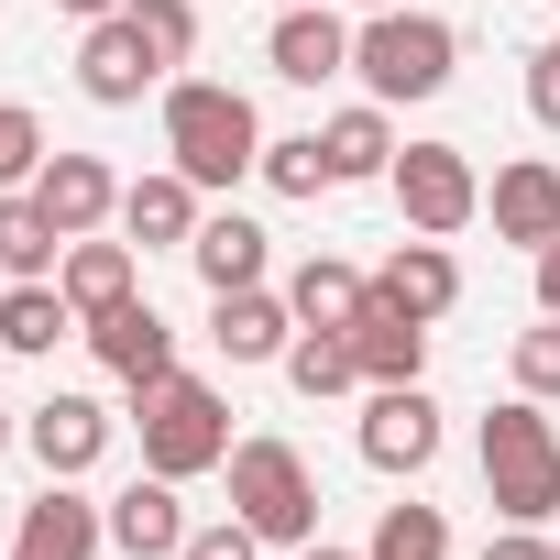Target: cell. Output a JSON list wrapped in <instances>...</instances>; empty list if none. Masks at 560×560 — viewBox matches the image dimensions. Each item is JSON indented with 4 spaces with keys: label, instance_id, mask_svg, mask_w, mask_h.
Listing matches in <instances>:
<instances>
[{
    "label": "cell",
    "instance_id": "obj_1",
    "mask_svg": "<svg viewBox=\"0 0 560 560\" xmlns=\"http://www.w3.org/2000/svg\"><path fill=\"white\" fill-rule=\"evenodd\" d=\"M165 165L198 176V187H242L264 165V121L242 89L220 78H165Z\"/></svg>",
    "mask_w": 560,
    "mask_h": 560
},
{
    "label": "cell",
    "instance_id": "obj_14",
    "mask_svg": "<svg viewBox=\"0 0 560 560\" xmlns=\"http://www.w3.org/2000/svg\"><path fill=\"white\" fill-rule=\"evenodd\" d=\"M34 198H45V220H56L67 242H89V231H110V220H121V176H110L100 154H45Z\"/></svg>",
    "mask_w": 560,
    "mask_h": 560
},
{
    "label": "cell",
    "instance_id": "obj_40",
    "mask_svg": "<svg viewBox=\"0 0 560 560\" xmlns=\"http://www.w3.org/2000/svg\"><path fill=\"white\" fill-rule=\"evenodd\" d=\"M275 12H298V0H275Z\"/></svg>",
    "mask_w": 560,
    "mask_h": 560
},
{
    "label": "cell",
    "instance_id": "obj_22",
    "mask_svg": "<svg viewBox=\"0 0 560 560\" xmlns=\"http://www.w3.org/2000/svg\"><path fill=\"white\" fill-rule=\"evenodd\" d=\"M187 264H198V287H209V298L264 287V231H253L242 209H209V220H198V242H187Z\"/></svg>",
    "mask_w": 560,
    "mask_h": 560
},
{
    "label": "cell",
    "instance_id": "obj_31",
    "mask_svg": "<svg viewBox=\"0 0 560 560\" xmlns=\"http://www.w3.org/2000/svg\"><path fill=\"white\" fill-rule=\"evenodd\" d=\"M132 23L154 34V56H165V67H187V56H198V0H132Z\"/></svg>",
    "mask_w": 560,
    "mask_h": 560
},
{
    "label": "cell",
    "instance_id": "obj_13",
    "mask_svg": "<svg viewBox=\"0 0 560 560\" xmlns=\"http://www.w3.org/2000/svg\"><path fill=\"white\" fill-rule=\"evenodd\" d=\"M483 209H494V242H516V253H549V242H560V165H549V154H516V165H494Z\"/></svg>",
    "mask_w": 560,
    "mask_h": 560
},
{
    "label": "cell",
    "instance_id": "obj_32",
    "mask_svg": "<svg viewBox=\"0 0 560 560\" xmlns=\"http://www.w3.org/2000/svg\"><path fill=\"white\" fill-rule=\"evenodd\" d=\"M176 560H264V538L242 527V516H209V527H187V549Z\"/></svg>",
    "mask_w": 560,
    "mask_h": 560
},
{
    "label": "cell",
    "instance_id": "obj_19",
    "mask_svg": "<svg viewBox=\"0 0 560 560\" xmlns=\"http://www.w3.org/2000/svg\"><path fill=\"white\" fill-rule=\"evenodd\" d=\"M319 154H330V176H341V187H374V176H396V121H385V100H352V110H330V121H319Z\"/></svg>",
    "mask_w": 560,
    "mask_h": 560
},
{
    "label": "cell",
    "instance_id": "obj_36",
    "mask_svg": "<svg viewBox=\"0 0 560 560\" xmlns=\"http://www.w3.org/2000/svg\"><path fill=\"white\" fill-rule=\"evenodd\" d=\"M67 23H110V12H132V0H56Z\"/></svg>",
    "mask_w": 560,
    "mask_h": 560
},
{
    "label": "cell",
    "instance_id": "obj_21",
    "mask_svg": "<svg viewBox=\"0 0 560 560\" xmlns=\"http://www.w3.org/2000/svg\"><path fill=\"white\" fill-rule=\"evenodd\" d=\"M56 287H67V308L78 319H100V308H121V298H143V275H132V242H67V264H56Z\"/></svg>",
    "mask_w": 560,
    "mask_h": 560
},
{
    "label": "cell",
    "instance_id": "obj_2",
    "mask_svg": "<svg viewBox=\"0 0 560 560\" xmlns=\"http://www.w3.org/2000/svg\"><path fill=\"white\" fill-rule=\"evenodd\" d=\"M451 67H462V34L440 23V12H363L352 23V78H363V100H385V110H407V100H440L451 89Z\"/></svg>",
    "mask_w": 560,
    "mask_h": 560
},
{
    "label": "cell",
    "instance_id": "obj_27",
    "mask_svg": "<svg viewBox=\"0 0 560 560\" xmlns=\"http://www.w3.org/2000/svg\"><path fill=\"white\" fill-rule=\"evenodd\" d=\"M363 560H451V516L407 494V505H385V516H374V549H363Z\"/></svg>",
    "mask_w": 560,
    "mask_h": 560
},
{
    "label": "cell",
    "instance_id": "obj_30",
    "mask_svg": "<svg viewBox=\"0 0 560 560\" xmlns=\"http://www.w3.org/2000/svg\"><path fill=\"white\" fill-rule=\"evenodd\" d=\"M45 176V121L23 100H0V187H34Z\"/></svg>",
    "mask_w": 560,
    "mask_h": 560
},
{
    "label": "cell",
    "instance_id": "obj_7",
    "mask_svg": "<svg viewBox=\"0 0 560 560\" xmlns=\"http://www.w3.org/2000/svg\"><path fill=\"white\" fill-rule=\"evenodd\" d=\"M165 78H176V67L154 56V34H143L132 12H110V23H89V34H78V89H89L100 110H132V100H143V89H165Z\"/></svg>",
    "mask_w": 560,
    "mask_h": 560
},
{
    "label": "cell",
    "instance_id": "obj_28",
    "mask_svg": "<svg viewBox=\"0 0 560 560\" xmlns=\"http://www.w3.org/2000/svg\"><path fill=\"white\" fill-rule=\"evenodd\" d=\"M253 176H264L275 198H319V187H341V176H330V154H319V132H275Z\"/></svg>",
    "mask_w": 560,
    "mask_h": 560
},
{
    "label": "cell",
    "instance_id": "obj_29",
    "mask_svg": "<svg viewBox=\"0 0 560 560\" xmlns=\"http://www.w3.org/2000/svg\"><path fill=\"white\" fill-rule=\"evenodd\" d=\"M505 363H516V396H538V407H549V396H560V319L538 308V319L516 330V352H505Z\"/></svg>",
    "mask_w": 560,
    "mask_h": 560
},
{
    "label": "cell",
    "instance_id": "obj_23",
    "mask_svg": "<svg viewBox=\"0 0 560 560\" xmlns=\"http://www.w3.org/2000/svg\"><path fill=\"white\" fill-rule=\"evenodd\" d=\"M56 264H67V231L45 220V198L34 187H0V275L34 287V275H56Z\"/></svg>",
    "mask_w": 560,
    "mask_h": 560
},
{
    "label": "cell",
    "instance_id": "obj_41",
    "mask_svg": "<svg viewBox=\"0 0 560 560\" xmlns=\"http://www.w3.org/2000/svg\"><path fill=\"white\" fill-rule=\"evenodd\" d=\"M549 560H560V538H549Z\"/></svg>",
    "mask_w": 560,
    "mask_h": 560
},
{
    "label": "cell",
    "instance_id": "obj_11",
    "mask_svg": "<svg viewBox=\"0 0 560 560\" xmlns=\"http://www.w3.org/2000/svg\"><path fill=\"white\" fill-rule=\"evenodd\" d=\"M264 56H275L287 89H330V78H352V23L330 12V0H298V12H275Z\"/></svg>",
    "mask_w": 560,
    "mask_h": 560
},
{
    "label": "cell",
    "instance_id": "obj_34",
    "mask_svg": "<svg viewBox=\"0 0 560 560\" xmlns=\"http://www.w3.org/2000/svg\"><path fill=\"white\" fill-rule=\"evenodd\" d=\"M483 560H549V538L538 527H505V538H483Z\"/></svg>",
    "mask_w": 560,
    "mask_h": 560
},
{
    "label": "cell",
    "instance_id": "obj_6",
    "mask_svg": "<svg viewBox=\"0 0 560 560\" xmlns=\"http://www.w3.org/2000/svg\"><path fill=\"white\" fill-rule=\"evenodd\" d=\"M396 209H407V231H429V242H451V231H472L483 220V176H472V154L462 143H396Z\"/></svg>",
    "mask_w": 560,
    "mask_h": 560
},
{
    "label": "cell",
    "instance_id": "obj_35",
    "mask_svg": "<svg viewBox=\"0 0 560 560\" xmlns=\"http://www.w3.org/2000/svg\"><path fill=\"white\" fill-rule=\"evenodd\" d=\"M538 308H549V319H560V242H549V253H538Z\"/></svg>",
    "mask_w": 560,
    "mask_h": 560
},
{
    "label": "cell",
    "instance_id": "obj_4",
    "mask_svg": "<svg viewBox=\"0 0 560 560\" xmlns=\"http://www.w3.org/2000/svg\"><path fill=\"white\" fill-rule=\"evenodd\" d=\"M231 516L264 538V549H308L319 538V472L298 440H231Z\"/></svg>",
    "mask_w": 560,
    "mask_h": 560
},
{
    "label": "cell",
    "instance_id": "obj_16",
    "mask_svg": "<svg viewBox=\"0 0 560 560\" xmlns=\"http://www.w3.org/2000/svg\"><path fill=\"white\" fill-rule=\"evenodd\" d=\"M209 341H220V363H287L298 308L275 287H231V298H209Z\"/></svg>",
    "mask_w": 560,
    "mask_h": 560
},
{
    "label": "cell",
    "instance_id": "obj_26",
    "mask_svg": "<svg viewBox=\"0 0 560 560\" xmlns=\"http://www.w3.org/2000/svg\"><path fill=\"white\" fill-rule=\"evenodd\" d=\"M287 385H298L308 407L352 396V385H363V352H352V330H298V341H287Z\"/></svg>",
    "mask_w": 560,
    "mask_h": 560
},
{
    "label": "cell",
    "instance_id": "obj_38",
    "mask_svg": "<svg viewBox=\"0 0 560 560\" xmlns=\"http://www.w3.org/2000/svg\"><path fill=\"white\" fill-rule=\"evenodd\" d=\"M12 440H23V418H12V407H0V451H12Z\"/></svg>",
    "mask_w": 560,
    "mask_h": 560
},
{
    "label": "cell",
    "instance_id": "obj_10",
    "mask_svg": "<svg viewBox=\"0 0 560 560\" xmlns=\"http://www.w3.org/2000/svg\"><path fill=\"white\" fill-rule=\"evenodd\" d=\"M100 549H110V505H89L78 483L45 472V494H34L23 527H12V560H100Z\"/></svg>",
    "mask_w": 560,
    "mask_h": 560
},
{
    "label": "cell",
    "instance_id": "obj_33",
    "mask_svg": "<svg viewBox=\"0 0 560 560\" xmlns=\"http://www.w3.org/2000/svg\"><path fill=\"white\" fill-rule=\"evenodd\" d=\"M527 110H538V132H560V34L527 56Z\"/></svg>",
    "mask_w": 560,
    "mask_h": 560
},
{
    "label": "cell",
    "instance_id": "obj_5",
    "mask_svg": "<svg viewBox=\"0 0 560 560\" xmlns=\"http://www.w3.org/2000/svg\"><path fill=\"white\" fill-rule=\"evenodd\" d=\"M132 440H143V472L198 483V472H220V462H231V407H220V385L165 374V385H143V396H132Z\"/></svg>",
    "mask_w": 560,
    "mask_h": 560
},
{
    "label": "cell",
    "instance_id": "obj_25",
    "mask_svg": "<svg viewBox=\"0 0 560 560\" xmlns=\"http://www.w3.org/2000/svg\"><path fill=\"white\" fill-rule=\"evenodd\" d=\"M67 330H89V319L67 308V287H56V275H34V287H12V298H0V352H56Z\"/></svg>",
    "mask_w": 560,
    "mask_h": 560
},
{
    "label": "cell",
    "instance_id": "obj_12",
    "mask_svg": "<svg viewBox=\"0 0 560 560\" xmlns=\"http://www.w3.org/2000/svg\"><path fill=\"white\" fill-rule=\"evenodd\" d=\"M89 352H100V363H110L132 396L176 374V330H165V308H154V298H121V308H100V319H89Z\"/></svg>",
    "mask_w": 560,
    "mask_h": 560
},
{
    "label": "cell",
    "instance_id": "obj_15",
    "mask_svg": "<svg viewBox=\"0 0 560 560\" xmlns=\"http://www.w3.org/2000/svg\"><path fill=\"white\" fill-rule=\"evenodd\" d=\"M198 198H209L198 176H176V165H154V176H132V187H121V231H132L143 253H187V242H198V220H209Z\"/></svg>",
    "mask_w": 560,
    "mask_h": 560
},
{
    "label": "cell",
    "instance_id": "obj_3",
    "mask_svg": "<svg viewBox=\"0 0 560 560\" xmlns=\"http://www.w3.org/2000/svg\"><path fill=\"white\" fill-rule=\"evenodd\" d=\"M472 451H483V494H494L505 527H549L560 516V429L538 418V396H505Z\"/></svg>",
    "mask_w": 560,
    "mask_h": 560
},
{
    "label": "cell",
    "instance_id": "obj_39",
    "mask_svg": "<svg viewBox=\"0 0 560 560\" xmlns=\"http://www.w3.org/2000/svg\"><path fill=\"white\" fill-rule=\"evenodd\" d=\"M352 12H396V0H352Z\"/></svg>",
    "mask_w": 560,
    "mask_h": 560
},
{
    "label": "cell",
    "instance_id": "obj_37",
    "mask_svg": "<svg viewBox=\"0 0 560 560\" xmlns=\"http://www.w3.org/2000/svg\"><path fill=\"white\" fill-rule=\"evenodd\" d=\"M298 560H363V549H330V538H308V549H298Z\"/></svg>",
    "mask_w": 560,
    "mask_h": 560
},
{
    "label": "cell",
    "instance_id": "obj_9",
    "mask_svg": "<svg viewBox=\"0 0 560 560\" xmlns=\"http://www.w3.org/2000/svg\"><path fill=\"white\" fill-rule=\"evenodd\" d=\"M363 462L374 472H429L440 462V407H429V385H374V407H363Z\"/></svg>",
    "mask_w": 560,
    "mask_h": 560
},
{
    "label": "cell",
    "instance_id": "obj_8",
    "mask_svg": "<svg viewBox=\"0 0 560 560\" xmlns=\"http://www.w3.org/2000/svg\"><path fill=\"white\" fill-rule=\"evenodd\" d=\"M110 440H121V418H110L100 396H45V407H23V451H34L56 483L100 472V462H110Z\"/></svg>",
    "mask_w": 560,
    "mask_h": 560
},
{
    "label": "cell",
    "instance_id": "obj_17",
    "mask_svg": "<svg viewBox=\"0 0 560 560\" xmlns=\"http://www.w3.org/2000/svg\"><path fill=\"white\" fill-rule=\"evenodd\" d=\"M110 549H121V560H176V549H187V505H176L165 472H132V483L110 494Z\"/></svg>",
    "mask_w": 560,
    "mask_h": 560
},
{
    "label": "cell",
    "instance_id": "obj_24",
    "mask_svg": "<svg viewBox=\"0 0 560 560\" xmlns=\"http://www.w3.org/2000/svg\"><path fill=\"white\" fill-rule=\"evenodd\" d=\"M363 298H374V287H363V275H352L341 253H308V264L287 275V308H298V330H352V319H363Z\"/></svg>",
    "mask_w": 560,
    "mask_h": 560
},
{
    "label": "cell",
    "instance_id": "obj_18",
    "mask_svg": "<svg viewBox=\"0 0 560 560\" xmlns=\"http://www.w3.org/2000/svg\"><path fill=\"white\" fill-rule=\"evenodd\" d=\"M374 298L407 308V319H451V308H462V264H451V242H429V231L396 242V264L374 275Z\"/></svg>",
    "mask_w": 560,
    "mask_h": 560
},
{
    "label": "cell",
    "instance_id": "obj_20",
    "mask_svg": "<svg viewBox=\"0 0 560 560\" xmlns=\"http://www.w3.org/2000/svg\"><path fill=\"white\" fill-rule=\"evenodd\" d=\"M352 352H363V385H418V374H429V319H407V308L363 298V319H352Z\"/></svg>",
    "mask_w": 560,
    "mask_h": 560
}]
</instances>
